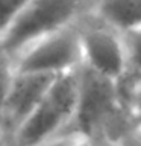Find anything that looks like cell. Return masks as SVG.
Here are the masks:
<instances>
[{
  "label": "cell",
  "instance_id": "1",
  "mask_svg": "<svg viewBox=\"0 0 141 146\" xmlns=\"http://www.w3.org/2000/svg\"><path fill=\"white\" fill-rule=\"evenodd\" d=\"M135 126L120 84L84 64L77 68V98L71 122L61 135L74 134L86 140H118Z\"/></svg>",
  "mask_w": 141,
  "mask_h": 146
},
{
  "label": "cell",
  "instance_id": "2",
  "mask_svg": "<svg viewBox=\"0 0 141 146\" xmlns=\"http://www.w3.org/2000/svg\"><path fill=\"white\" fill-rule=\"evenodd\" d=\"M94 0H24L0 46L14 59L29 46L91 11Z\"/></svg>",
  "mask_w": 141,
  "mask_h": 146
},
{
  "label": "cell",
  "instance_id": "3",
  "mask_svg": "<svg viewBox=\"0 0 141 146\" xmlns=\"http://www.w3.org/2000/svg\"><path fill=\"white\" fill-rule=\"evenodd\" d=\"M77 98V70L59 75L35 111L11 139V146H35L61 135L71 122Z\"/></svg>",
  "mask_w": 141,
  "mask_h": 146
},
{
  "label": "cell",
  "instance_id": "4",
  "mask_svg": "<svg viewBox=\"0 0 141 146\" xmlns=\"http://www.w3.org/2000/svg\"><path fill=\"white\" fill-rule=\"evenodd\" d=\"M76 27L82 50V64L99 75L120 82L126 75L123 34L94 14L93 9L77 18Z\"/></svg>",
  "mask_w": 141,
  "mask_h": 146
},
{
  "label": "cell",
  "instance_id": "5",
  "mask_svg": "<svg viewBox=\"0 0 141 146\" xmlns=\"http://www.w3.org/2000/svg\"><path fill=\"white\" fill-rule=\"evenodd\" d=\"M82 66V50L76 21L38 40L14 58L17 73L65 75Z\"/></svg>",
  "mask_w": 141,
  "mask_h": 146
},
{
  "label": "cell",
  "instance_id": "6",
  "mask_svg": "<svg viewBox=\"0 0 141 146\" xmlns=\"http://www.w3.org/2000/svg\"><path fill=\"white\" fill-rule=\"evenodd\" d=\"M56 78L55 75L15 72L0 110V123L9 137V143L12 135L35 111Z\"/></svg>",
  "mask_w": 141,
  "mask_h": 146
},
{
  "label": "cell",
  "instance_id": "7",
  "mask_svg": "<svg viewBox=\"0 0 141 146\" xmlns=\"http://www.w3.org/2000/svg\"><path fill=\"white\" fill-rule=\"evenodd\" d=\"M93 11L121 34L141 27V0H100L94 2Z\"/></svg>",
  "mask_w": 141,
  "mask_h": 146
},
{
  "label": "cell",
  "instance_id": "8",
  "mask_svg": "<svg viewBox=\"0 0 141 146\" xmlns=\"http://www.w3.org/2000/svg\"><path fill=\"white\" fill-rule=\"evenodd\" d=\"M126 49V75L123 79L141 76V27L123 32Z\"/></svg>",
  "mask_w": 141,
  "mask_h": 146
},
{
  "label": "cell",
  "instance_id": "9",
  "mask_svg": "<svg viewBox=\"0 0 141 146\" xmlns=\"http://www.w3.org/2000/svg\"><path fill=\"white\" fill-rule=\"evenodd\" d=\"M118 84H120L123 98L127 104L132 120L136 126H141V76L121 79Z\"/></svg>",
  "mask_w": 141,
  "mask_h": 146
},
{
  "label": "cell",
  "instance_id": "10",
  "mask_svg": "<svg viewBox=\"0 0 141 146\" xmlns=\"http://www.w3.org/2000/svg\"><path fill=\"white\" fill-rule=\"evenodd\" d=\"M14 75H15L14 59L11 58V55L0 46V110H2L3 100L6 98L8 88L12 82Z\"/></svg>",
  "mask_w": 141,
  "mask_h": 146
},
{
  "label": "cell",
  "instance_id": "11",
  "mask_svg": "<svg viewBox=\"0 0 141 146\" xmlns=\"http://www.w3.org/2000/svg\"><path fill=\"white\" fill-rule=\"evenodd\" d=\"M23 2H20V0H11V2L9 0H3V2H0V40L6 34L9 25L12 23L14 17L17 15Z\"/></svg>",
  "mask_w": 141,
  "mask_h": 146
},
{
  "label": "cell",
  "instance_id": "12",
  "mask_svg": "<svg viewBox=\"0 0 141 146\" xmlns=\"http://www.w3.org/2000/svg\"><path fill=\"white\" fill-rule=\"evenodd\" d=\"M88 140L82 139L74 134H65V135H58L52 140H47L44 143L35 145V146H86Z\"/></svg>",
  "mask_w": 141,
  "mask_h": 146
},
{
  "label": "cell",
  "instance_id": "13",
  "mask_svg": "<svg viewBox=\"0 0 141 146\" xmlns=\"http://www.w3.org/2000/svg\"><path fill=\"white\" fill-rule=\"evenodd\" d=\"M117 146H141V126H132L118 140Z\"/></svg>",
  "mask_w": 141,
  "mask_h": 146
},
{
  "label": "cell",
  "instance_id": "14",
  "mask_svg": "<svg viewBox=\"0 0 141 146\" xmlns=\"http://www.w3.org/2000/svg\"><path fill=\"white\" fill-rule=\"evenodd\" d=\"M0 146H11V143H9V137L6 134V131L3 129L2 123H0Z\"/></svg>",
  "mask_w": 141,
  "mask_h": 146
},
{
  "label": "cell",
  "instance_id": "15",
  "mask_svg": "<svg viewBox=\"0 0 141 146\" xmlns=\"http://www.w3.org/2000/svg\"><path fill=\"white\" fill-rule=\"evenodd\" d=\"M86 146H117V145L111 143V141H105V140H88Z\"/></svg>",
  "mask_w": 141,
  "mask_h": 146
}]
</instances>
